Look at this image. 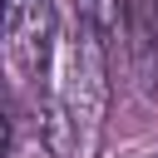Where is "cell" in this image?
Returning a JSON list of instances; mask_svg holds the SVG:
<instances>
[{
  "instance_id": "obj_1",
  "label": "cell",
  "mask_w": 158,
  "mask_h": 158,
  "mask_svg": "<svg viewBox=\"0 0 158 158\" xmlns=\"http://www.w3.org/2000/svg\"><path fill=\"white\" fill-rule=\"evenodd\" d=\"M59 20L54 0H0V49L10 69L40 94L54 89V54H59Z\"/></svg>"
},
{
  "instance_id": "obj_3",
  "label": "cell",
  "mask_w": 158,
  "mask_h": 158,
  "mask_svg": "<svg viewBox=\"0 0 158 158\" xmlns=\"http://www.w3.org/2000/svg\"><path fill=\"white\" fill-rule=\"evenodd\" d=\"M148 158H158V148H153V153H148Z\"/></svg>"
},
{
  "instance_id": "obj_2",
  "label": "cell",
  "mask_w": 158,
  "mask_h": 158,
  "mask_svg": "<svg viewBox=\"0 0 158 158\" xmlns=\"http://www.w3.org/2000/svg\"><path fill=\"white\" fill-rule=\"evenodd\" d=\"M5 148H10V118H5V109H0V158H5Z\"/></svg>"
}]
</instances>
